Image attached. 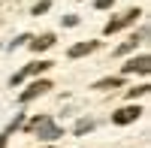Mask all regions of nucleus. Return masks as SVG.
<instances>
[{
  "mask_svg": "<svg viewBox=\"0 0 151 148\" xmlns=\"http://www.w3.org/2000/svg\"><path fill=\"white\" fill-rule=\"evenodd\" d=\"M94 48H97V42H94V40H88V42H79V45H73L67 55H70V57H82V55H91Z\"/></svg>",
  "mask_w": 151,
  "mask_h": 148,
  "instance_id": "obj_7",
  "label": "nucleus"
},
{
  "mask_svg": "<svg viewBox=\"0 0 151 148\" xmlns=\"http://www.w3.org/2000/svg\"><path fill=\"white\" fill-rule=\"evenodd\" d=\"M48 67H55L52 60H33V64H27V67H24L21 73H24V76H33V73H45Z\"/></svg>",
  "mask_w": 151,
  "mask_h": 148,
  "instance_id": "obj_8",
  "label": "nucleus"
},
{
  "mask_svg": "<svg viewBox=\"0 0 151 148\" xmlns=\"http://www.w3.org/2000/svg\"><path fill=\"white\" fill-rule=\"evenodd\" d=\"M6 139H9V133L3 130V133H0V148H6Z\"/></svg>",
  "mask_w": 151,
  "mask_h": 148,
  "instance_id": "obj_17",
  "label": "nucleus"
},
{
  "mask_svg": "<svg viewBox=\"0 0 151 148\" xmlns=\"http://www.w3.org/2000/svg\"><path fill=\"white\" fill-rule=\"evenodd\" d=\"M139 15H142L139 9H130V12H124V15H118V18H112V21L106 24L103 30H106V33H115V30H121V27H127V24H133Z\"/></svg>",
  "mask_w": 151,
  "mask_h": 148,
  "instance_id": "obj_2",
  "label": "nucleus"
},
{
  "mask_svg": "<svg viewBox=\"0 0 151 148\" xmlns=\"http://www.w3.org/2000/svg\"><path fill=\"white\" fill-rule=\"evenodd\" d=\"M45 91H52V82H33L27 91H21L18 100H21V103H30V100H36V97H42Z\"/></svg>",
  "mask_w": 151,
  "mask_h": 148,
  "instance_id": "obj_4",
  "label": "nucleus"
},
{
  "mask_svg": "<svg viewBox=\"0 0 151 148\" xmlns=\"http://www.w3.org/2000/svg\"><path fill=\"white\" fill-rule=\"evenodd\" d=\"M139 115H142L139 106H124V109H118V112L112 115V121H115V124H133Z\"/></svg>",
  "mask_w": 151,
  "mask_h": 148,
  "instance_id": "obj_3",
  "label": "nucleus"
},
{
  "mask_svg": "<svg viewBox=\"0 0 151 148\" xmlns=\"http://www.w3.org/2000/svg\"><path fill=\"white\" fill-rule=\"evenodd\" d=\"M24 42H30V36H27V33H21L18 40H12V42H9V48H18V45H24Z\"/></svg>",
  "mask_w": 151,
  "mask_h": 148,
  "instance_id": "obj_13",
  "label": "nucleus"
},
{
  "mask_svg": "<svg viewBox=\"0 0 151 148\" xmlns=\"http://www.w3.org/2000/svg\"><path fill=\"white\" fill-rule=\"evenodd\" d=\"M33 52H48V48L55 45V33H42V36H36L33 42H27Z\"/></svg>",
  "mask_w": 151,
  "mask_h": 148,
  "instance_id": "obj_6",
  "label": "nucleus"
},
{
  "mask_svg": "<svg viewBox=\"0 0 151 148\" xmlns=\"http://www.w3.org/2000/svg\"><path fill=\"white\" fill-rule=\"evenodd\" d=\"M148 67H151L148 55H139V57L127 60V67H124V73H148Z\"/></svg>",
  "mask_w": 151,
  "mask_h": 148,
  "instance_id": "obj_5",
  "label": "nucleus"
},
{
  "mask_svg": "<svg viewBox=\"0 0 151 148\" xmlns=\"http://www.w3.org/2000/svg\"><path fill=\"white\" fill-rule=\"evenodd\" d=\"M112 3H115V0H97V3H94V6H97V9H109Z\"/></svg>",
  "mask_w": 151,
  "mask_h": 148,
  "instance_id": "obj_16",
  "label": "nucleus"
},
{
  "mask_svg": "<svg viewBox=\"0 0 151 148\" xmlns=\"http://www.w3.org/2000/svg\"><path fill=\"white\" fill-rule=\"evenodd\" d=\"M94 88H97V91H109V88H121V79H103V82H97Z\"/></svg>",
  "mask_w": 151,
  "mask_h": 148,
  "instance_id": "obj_9",
  "label": "nucleus"
},
{
  "mask_svg": "<svg viewBox=\"0 0 151 148\" xmlns=\"http://www.w3.org/2000/svg\"><path fill=\"white\" fill-rule=\"evenodd\" d=\"M45 9H48V0H42V3H36V6H33V15H42Z\"/></svg>",
  "mask_w": 151,
  "mask_h": 148,
  "instance_id": "obj_15",
  "label": "nucleus"
},
{
  "mask_svg": "<svg viewBox=\"0 0 151 148\" xmlns=\"http://www.w3.org/2000/svg\"><path fill=\"white\" fill-rule=\"evenodd\" d=\"M151 88H148V85H139V88H133V91H127V97H145Z\"/></svg>",
  "mask_w": 151,
  "mask_h": 148,
  "instance_id": "obj_12",
  "label": "nucleus"
},
{
  "mask_svg": "<svg viewBox=\"0 0 151 148\" xmlns=\"http://www.w3.org/2000/svg\"><path fill=\"white\" fill-rule=\"evenodd\" d=\"M88 130H94V121H79V124H76V133H88Z\"/></svg>",
  "mask_w": 151,
  "mask_h": 148,
  "instance_id": "obj_11",
  "label": "nucleus"
},
{
  "mask_svg": "<svg viewBox=\"0 0 151 148\" xmlns=\"http://www.w3.org/2000/svg\"><path fill=\"white\" fill-rule=\"evenodd\" d=\"M30 130L36 133L40 139H60V127L52 121V115H40L30 121Z\"/></svg>",
  "mask_w": 151,
  "mask_h": 148,
  "instance_id": "obj_1",
  "label": "nucleus"
},
{
  "mask_svg": "<svg viewBox=\"0 0 151 148\" xmlns=\"http://www.w3.org/2000/svg\"><path fill=\"white\" fill-rule=\"evenodd\" d=\"M133 48H136V40H133V36H130L127 42H121V45L115 48V55H127V52H133Z\"/></svg>",
  "mask_w": 151,
  "mask_h": 148,
  "instance_id": "obj_10",
  "label": "nucleus"
},
{
  "mask_svg": "<svg viewBox=\"0 0 151 148\" xmlns=\"http://www.w3.org/2000/svg\"><path fill=\"white\" fill-rule=\"evenodd\" d=\"M64 21V27H76V24H79V15H67V18H60Z\"/></svg>",
  "mask_w": 151,
  "mask_h": 148,
  "instance_id": "obj_14",
  "label": "nucleus"
}]
</instances>
